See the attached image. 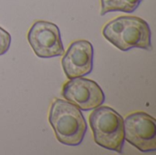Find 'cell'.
Masks as SVG:
<instances>
[{
  "label": "cell",
  "mask_w": 156,
  "mask_h": 155,
  "mask_svg": "<svg viewBox=\"0 0 156 155\" xmlns=\"http://www.w3.org/2000/svg\"><path fill=\"white\" fill-rule=\"evenodd\" d=\"M27 40L38 58L59 57L65 52L58 26L48 21H36L27 33Z\"/></svg>",
  "instance_id": "obj_4"
},
{
  "label": "cell",
  "mask_w": 156,
  "mask_h": 155,
  "mask_svg": "<svg viewBox=\"0 0 156 155\" xmlns=\"http://www.w3.org/2000/svg\"><path fill=\"white\" fill-rule=\"evenodd\" d=\"M10 44H11L10 34L0 26V56H3L8 51L10 48Z\"/></svg>",
  "instance_id": "obj_9"
},
{
  "label": "cell",
  "mask_w": 156,
  "mask_h": 155,
  "mask_svg": "<svg viewBox=\"0 0 156 155\" xmlns=\"http://www.w3.org/2000/svg\"><path fill=\"white\" fill-rule=\"evenodd\" d=\"M90 124L95 143L104 149L122 153L124 124L122 117L108 106H100L91 112Z\"/></svg>",
  "instance_id": "obj_3"
},
{
  "label": "cell",
  "mask_w": 156,
  "mask_h": 155,
  "mask_svg": "<svg viewBox=\"0 0 156 155\" xmlns=\"http://www.w3.org/2000/svg\"><path fill=\"white\" fill-rule=\"evenodd\" d=\"M94 49L92 44L85 39L74 41L62 58V68L68 79L84 77L93 69Z\"/></svg>",
  "instance_id": "obj_7"
},
{
  "label": "cell",
  "mask_w": 156,
  "mask_h": 155,
  "mask_svg": "<svg viewBox=\"0 0 156 155\" xmlns=\"http://www.w3.org/2000/svg\"><path fill=\"white\" fill-rule=\"evenodd\" d=\"M143 0H101V16L110 12L133 13Z\"/></svg>",
  "instance_id": "obj_8"
},
{
  "label": "cell",
  "mask_w": 156,
  "mask_h": 155,
  "mask_svg": "<svg viewBox=\"0 0 156 155\" xmlns=\"http://www.w3.org/2000/svg\"><path fill=\"white\" fill-rule=\"evenodd\" d=\"M102 35L122 51L133 48L145 50L153 48L150 26L138 16H122L110 21L103 27Z\"/></svg>",
  "instance_id": "obj_1"
},
{
  "label": "cell",
  "mask_w": 156,
  "mask_h": 155,
  "mask_svg": "<svg viewBox=\"0 0 156 155\" xmlns=\"http://www.w3.org/2000/svg\"><path fill=\"white\" fill-rule=\"evenodd\" d=\"M48 122L60 143L77 146L83 142L88 129L87 122L75 104L57 99L50 106Z\"/></svg>",
  "instance_id": "obj_2"
},
{
  "label": "cell",
  "mask_w": 156,
  "mask_h": 155,
  "mask_svg": "<svg viewBox=\"0 0 156 155\" xmlns=\"http://www.w3.org/2000/svg\"><path fill=\"white\" fill-rule=\"evenodd\" d=\"M124 140L143 153L156 151V121L145 112H134L123 120Z\"/></svg>",
  "instance_id": "obj_5"
},
{
  "label": "cell",
  "mask_w": 156,
  "mask_h": 155,
  "mask_svg": "<svg viewBox=\"0 0 156 155\" xmlns=\"http://www.w3.org/2000/svg\"><path fill=\"white\" fill-rule=\"evenodd\" d=\"M61 94L66 100L84 111L94 110L105 101V94L100 85L83 77L74 78L66 82Z\"/></svg>",
  "instance_id": "obj_6"
}]
</instances>
